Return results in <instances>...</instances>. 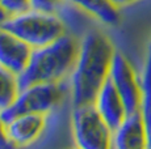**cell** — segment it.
<instances>
[{
    "label": "cell",
    "mask_w": 151,
    "mask_h": 149,
    "mask_svg": "<svg viewBox=\"0 0 151 149\" xmlns=\"http://www.w3.org/2000/svg\"><path fill=\"white\" fill-rule=\"evenodd\" d=\"M109 79L122 98L126 113L130 114L139 111L142 98L141 80H138L129 60L118 51H116L113 55Z\"/></svg>",
    "instance_id": "cell-6"
},
{
    "label": "cell",
    "mask_w": 151,
    "mask_h": 149,
    "mask_svg": "<svg viewBox=\"0 0 151 149\" xmlns=\"http://www.w3.org/2000/svg\"><path fill=\"white\" fill-rule=\"evenodd\" d=\"M12 143L9 141L7 135V128H5V122L3 120L1 115H0V149L4 148H12Z\"/></svg>",
    "instance_id": "cell-16"
},
{
    "label": "cell",
    "mask_w": 151,
    "mask_h": 149,
    "mask_svg": "<svg viewBox=\"0 0 151 149\" xmlns=\"http://www.w3.org/2000/svg\"><path fill=\"white\" fill-rule=\"evenodd\" d=\"M62 0H32V7L43 11H55Z\"/></svg>",
    "instance_id": "cell-15"
},
{
    "label": "cell",
    "mask_w": 151,
    "mask_h": 149,
    "mask_svg": "<svg viewBox=\"0 0 151 149\" xmlns=\"http://www.w3.org/2000/svg\"><path fill=\"white\" fill-rule=\"evenodd\" d=\"M0 26L13 33L32 48L49 45L66 34V26L54 11L30 8L8 16Z\"/></svg>",
    "instance_id": "cell-3"
},
{
    "label": "cell",
    "mask_w": 151,
    "mask_h": 149,
    "mask_svg": "<svg viewBox=\"0 0 151 149\" xmlns=\"http://www.w3.org/2000/svg\"><path fill=\"white\" fill-rule=\"evenodd\" d=\"M19 93V74L0 64V113L13 104Z\"/></svg>",
    "instance_id": "cell-13"
},
{
    "label": "cell",
    "mask_w": 151,
    "mask_h": 149,
    "mask_svg": "<svg viewBox=\"0 0 151 149\" xmlns=\"http://www.w3.org/2000/svg\"><path fill=\"white\" fill-rule=\"evenodd\" d=\"M112 147L117 149L147 148V132L141 111L126 114L120 126L113 131Z\"/></svg>",
    "instance_id": "cell-8"
},
{
    "label": "cell",
    "mask_w": 151,
    "mask_h": 149,
    "mask_svg": "<svg viewBox=\"0 0 151 149\" xmlns=\"http://www.w3.org/2000/svg\"><path fill=\"white\" fill-rule=\"evenodd\" d=\"M141 107L139 111L142 114L145 126L147 132V148L151 149V48L147 55L146 63H145L143 72L141 76Z\"/></svg>",
    "instance_id": "cell-12"
},
{
    "label": "cell",
    "mask_w": 151,
    "mask_h": 149,
    "mask_svg": "<svg viewBox=\"0 0 151 149\" xmlns=\"http://www.w3.org/2000/svg\"><path fill=\"white\" fill-rule=\"evenodd\" d=\"M79 45L65 34L49 45L32 48L27 67L19 74L20 89L38 82H58L72 72L79 53Z\"/></svg>",
    "instance_id": "cell-2"
},
{
    "label": "cell",
    "mask_w": 151,
    "mask_h": 149,
    "mask_svg": "<svg viewBox=\"0 0 151 149\" xmlns=\"http://www.w3.org/2000/svg\"><path fill=\"white\" fill-rule=\"evenodd\" d=\"M93 104L112 131H114L122 123L127 114L122 98L109 77L99 90Z\"/></svg>",
    "instance_id": "cell-10"
},
{
    "label": "cell",
    "mask_w": 151,
    "mask_h": 149,
    "mask_svg": "<svg viewBox=\"0 0 151 149\" xmlns=\"http://www.w3.org/2000/svg\"><path fill=\"white\" fill-rule=\"evenodd\" d=\"M71 131L75 144L79 148H112L113 131L100 115L95 104L72 106Z\"/></svg>",
    "instance_id": "cell-5"
},
{
    "label": "cell",
    "mask_w": 151,
    "mask_h": 149,
    "mask_svg": "<svg viewBox=\"0 0 151 149\" xmlns=\"http://www.w3.org/2000/svg\"><path fill=\"white\" fill-rule=\"evenodd\" d=\"M45 127V114H21L5 122L8 139L13 147L32 144L40 137Z\"/></svg>",
    "instance_id": "cell-7"
},
{
    "label": "cell",
    "mask_w": 151,
    "mask_h": 149,
    "mask_svg": "<svg viewBox=\"0 0 151 149\" xmlns=\"http://www.w3.org/2000/svg\"><path fill=\"white\" fill-rule=\"evenodd\" d=\"M8 17V15H7V12H5L4 9H3L1 7H0V25L3 24V22H4V20L7 18Z\"/></svg>",
    "instance_id": "cell-18"
},
{
    "label": "cell",
    "mask_w": 151,
    "mask_h": 149,
    "mask_svg": "<svg viewBox=\"0 0 151 149\" xmlns=\"http://www.w3.org/2000/svg\"><path fill=\"white\" fill-rule=\"evenodd\" d=\"M0 7L7 12L8 16L17 15L33 8L32 0H0Z\"/></svg>",
    "instance_id": "cell-14"
},
{
    "label": "cell",
    "mask_w": 151,
    "mask_h": 149,
    "mask_svg": "<svg viewBox=\"0 0 151 149\" xmlns=\"http://www.w3.org/2000/svg\"><path fill=\"white\" fill-rule=\"evenodd\" d=\"M114 53L112 42L100 31L92 30L83 37L70 73L72 106L93 104L99 90L109 77Z\"/></svg>",
    "instance_id": "cell-1"
},
{
    "label": "cell",
    "mask_w": 151,
    "mask_h": 149,
    "mask_svg": "<svg viewBox=\"0 0 151 149\" xmlns=\"http://www.w3.org/2000/svg\"><path fill=\"white\" fill-rule=\"evenodd\" d=\"M30 54V46L0 26V64L16 74H20L27 67Z\"/></svg>",
    "instance_id": "cell-9"
},
{
    "label": "cell",
    "mask_w": 151,
    "mask_h": 149,
    "mask_svg": "<svg viewBox=\"0 0 151 149\" xmlns=\"http://www.w3.org/2000/svg\"><path fill=\"white\" fill-rule=\"evenodd\" d=\"M134 0H113V3H114L117 7H121V5H126V4H130V3H133Z\"/></svg>",
    "instance_id": "cell-17"
},
{
    "label": "cell",
    "mask_w": 151,
    "mask_h": 149,
    "mask_svg": "<svg viewBox=\"0 0 151 149\" xmlns=\"http://www.w3.org/2000/svg\"><path fill=\"white\" fill-rule=\"evenodd\" d=\"M67 88L62 81L38 82L20 89L14 102L0 113L4 122L21 114H45L47 115L58 107L66 97Z\"/></svg>",
    "instance_id": "cell-4"
},
{
    "label": "cell",
    "mask_w": 151,
    "mask_h": 149,
    "mask_svg": "<svg viewBox=\"0 0 151 149\" xmlns=\"http://www.w3.org/2000/svg\"><path fill=\"white\" fill-rule=\"evenodd\" d=\"M62 1L75 5L86 13L96 17L99 21L104 22L105 25L114 26L120 22L118 7L113 3V0H62Z\"/></svg>",
    "instance_id": "cell-11"
}]
</instances>
